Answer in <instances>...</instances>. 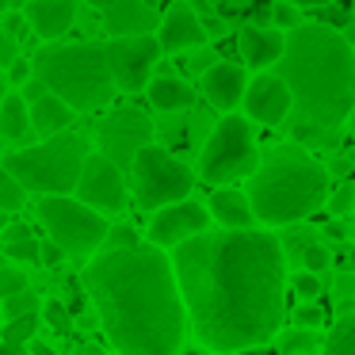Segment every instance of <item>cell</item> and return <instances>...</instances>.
<instances>
[{"label":"cell","mask_w":355,"mask_h":355,"mask_svg":"<svg viewBox=\"0 0 355 355\" xmlns=\"http://www.w3.org/2000/svg\"><path fill=\"white\" fill-rule=\"evenodd\" d=\"M4 92H8V73H4V65H0V100H4Z\"/></svg>","instance_id":"obj_45"},{"label":"cell","mask_w":355,"mask_h":355,"mask_svg":"<svg viewBox=\"0 0 355 355\" xmlns=\"http://www.w3.org/2000/svg\"><path fill=\"white\" fill-rule=\"evenodd\" d=\"M352 8H355V4H352Z\"/></svg>","instance_id":"obj_48"},{"label":"cell","mask_w":355,"mask_h":355,"mask_svg":"<svg viewBox=\"0 0 355 355\" xmlns=\"http://www.w3.org/2000/svg\"><path fill=\"white\" fill-rule=\"evenodd\" d=\"M207 207H210V218H214L218 225H233V230H241V225H256L252 199H248V191H241L237 184L214 187V195H210Z\"/></svg>","instance_id":"obj_21"},{"label":"cell","mask_w":355,"mask_h":355,"mask_svg":"<svg viewBox=\"0 0 355 355\" xmlns=\"http://www.w3.org/2000/svg\"><path fill=\"white\" fill-rule=\"evenodd\" d=\"M245 191L260 225H294L329 202L332 180L313 153L286 141L260 157Z\"/></svg>","instance_id":"obj_4"},{"label":"cell","mask_w":355,"mask_h":355,"mask_svg":"<svg viewBox=\"0 0 355 355\" xmlns=\"http://www.w3.org/2000/svg\"><path fill=\"white\" fill-rule=\"evenodd\" d=\"M19 58V42H16V35L8 31V27H0V65L8 69L12 62Z\"/></svg>","instance_id":"obj_37"},{"label":"cell","mask_w":355,"mask_h":355,"mask_svg":"<svg viewBox=\"0 0 355 355\" xmlns=\"http://www.w3.org/2000/svg\"><path fill=\"white\" fill-rule=\"evenodd\" d=\"M329 210L336 218H344L347 210H355V187L344 184V187H336V191H329Z\"/></svg>","instance_id":"obj_31"},{"label":"cell","mask_w":355,"mask_h":355,"mask_svg":"<svg viewBox=\"0 0 355 355\" xmlns=\"http://www.w3.org/2000/svg\"><path fill=\"white\" fill-rule=\"evenodd\" d=\"M35 77L58 92L65 103L77 107V115H96L107 111L115 100L119 85L107 65V42H65V46H46L35 54Z\"/></svg>","instance_id":"obj_5"},{"label":"cell","mask_w":355,"mask_h":355,"mask_svg":"<svg viewBox=\"0 0 355 355\" xmlns=\"http://www.w3.org/2000/svg\"><path fill=\"white\" fill-rule=\"evenodd\" d=\"M279 347H283L286 355L291 352H317V347H324V332L306 329V324H291V329L279 336Z\"/></svg>","instance_id":"obj_27"},{"label":"cell","mask_w":355,"mask_h":355,"mask_svg":"<svg viewBox=\"0 0 355 355\" xmlns=\"http://www.w3.org/2000/svg\"><path fill=\"white\" fill-rule=\"evenodd\" d=\"M324 233H329L332 241H347V230H344V222H329V225H324Z\"/></svg>","instance_id":"obj_41"},{"label":"cell","mask_w":355,"mask_h":355,"mask_svg":"<svg viewBox=\"0 0 355 355\" xmlns=\"http://www.w3.org/2000/svg\"><path fill=\"white\" fill-rule=\"evenodd\" d=\"M107 35H149L161 27V12L149 0H107L100 8Z\"/></svg>","instance_id":"obj_17"},{"label":"cell","mask_w":355,"mask_h":355,"mask_svg":"<svg viewBox=\"0 0 355 355\" xmlns=\"http://www.w3.org/2000/svg\"><path fill=\"white\" fill-rule=\"evenodd\" d=\"M157 39H161L164 54H187V50L207 46L210 31L202 24V16L187 4H172L168 12H161V27H157Z\"/></svg>","instance_id":"obj_15"},{"label":"cell","mask_w":355,"mask_h":355,"mask_svg":"<svg viewBox=\"0 0 355 355\" xmlns=\"http://www.w3.org/2000/svg\"><path fill=\"white\" fill-rule=\"evenodd\" d=\"M31 134H35V126H31V103H27V96L19 92V88H8V92H4V100H0V138L24 146Z\"/></svg>","instance_id":"obj_23"},{"label":"cell","mask_w":355,"mask_h":355,"mask_svg":"<svg viewBox=\"0 0 355 355\" xmlns=\"http://www.w3.org/2000/svg\"><path fill=\"white\" fill-rule=\"evenodd\" d=\"M210 230V207H202L199 199H176L168 202V207L153 210V218H149V230H146V241H153V245L161 248H176L180 241L195 237V233Z\"/></svg>","instance_id":"obj_13"},{"label":"cell","mask_w":355,"mask_h":355,"mask_svg":"<svg viewBox=\"0 0 355 355\" xmlns=\"http://www.w3.org/2000/svg\"><path fill=\"white\" fill-rule=\"evenodd\" d=\"M62 260H69V256H65V248L58 245V241H46V245H42V263H50V268H54V263H62Z\"/></svg>","instance_id":"obj_40"},{"label":"cell","mask_w":355,"mask_h":355,"mask_svg":"<svg viewBox=\"0 0 355 355\" xmlns=\"http://www.w3.org/2000/svg\"><path fill=\"white\" fill-rule=\"evenodd\" d=\"M248 92V65L210 62L202 69V96L214 111H237Z\"/></svg>","instance_id":"obj_16"},{"label":"cell","mask_w":355,"mask_h":355,"mask_svg":"<svg viewBox=\"0 0 355 355\" xmlns=\"http://www.w3.org/2000/svg\"><path fill=\"white\" fill-rule=\"evenodd\" d=\"M85 263V294L107 344L123 355H172L187 336V306L172 256L130 230Z\"/></svg>","instance_id":"obj_2"},{"label":"cell","mask_w":355,"mask_h":355,"mask_svg":"<svg viewBox=\"0 0 355 355\" xmlns=\"http://www.w3.org/2000/svg\"><path fill=\"white\" fill-rule=\"evenodd\" d=\"M4 256L16 263H39L42 260V245L31 237L27 225H8L4 230Z\"/></svg>","instance_id":"obj_25"},{"label":"cell","mask_w":355,"mask_h":355,"mask_svg":"<svg viewBox=\"0 0 355 355\" xmlns=\"http://www.w3.org/2000/svg\"><path fill=\"white\" fill-rule=\"evenodd\" d=\"M271 69L294 92V138H336L355 111V50L324 24H298Z\"/></svg>","instance_id":"obj_3"},{"label":"cell","mask_w":355,"mask_h":355,"mask_svg":"<svg viewBox=\"0 0 355 355\" xmlns=\"http://www.w3.org/2000/svg\"><path fill=\"white\" fill-rule=\"evenodd\" d=\"M8 8H12V0H0V16H4Z\"/></svg>","instance_id":"obj_46"},{"label":"cell","mask_w":355,"mask_h":355,"mask_svg":"<svg viewBox=\"0 0 355 355\" xmlns=\"http://www.w3.org/2000/svg\"><path fill=\"white\" fill-rule=\"evenodd\" d=\"M12 225V210H0V237H4V230Z\"/></svg>","instance_id":"obj_43"},{"label":"cell","mask_w":355,"mask_h":355,"mask_svg":"<svg viewBox=\"0 0 355 355\" xmlns=\"http://www.w3.org/2000/svg\"><path fill=\"white\" fill-rule=\"evenodd\" d=\"M24 16H27V27H31L39 39L58 42L65 31H73V24H77V0H27Z\"/></svg>","instance_id":"obj_19"},{"label":"cell","mask_w":355,"mask_h":355,"mask_svg":"<svg viewBox=\"0 0 355 355\" xmlns=\"http://www.w3.org/2000/svg\"><path fill=\"white\" fill-rule=\"evenodd\" d=\"M126 176H130L134 207L153 214V210L168 207V202H176V199H187V195L195 191L199 172H195L191 164H184L180 157H172L164 146L146 141V146L138 149V157H134Z\"/></svg>","instance_id":"obj_9"},{"label":"cell","mask_w":355,"mask_h":355,"mask_svg":"<svg viewBox=\"0 0 355 355\" xmlns=\"http://www.w3.org/2000/svg\"><path fill=\"white\" fill-rule=\"evenodd\" d=\"M283 46H286V31L283 27H260V24H248L241 27L237 35V50H241V62L248 69H271V65L283 58Z\"/></svg>","instance_id":"obj_18"},{"label":"cell","mask_w":355,"mask_h":355,"mask_svg":"<svg viewBox=\"0 0 355 355\" xmlns=\"http://www.w3.org/2000/svg\"><path fill=\"white\" fill-rule=\"evenodd\" d=\"M291 4H298V8H324L332 0H291Z\"/></svg>","instance_id":"obj_42"},{"label":"cell","mask_w":355,"mask_h":355,"mask_svg":"<svg viewBox=\"0 0 355 355\" xmlns=\"http://www.w3.org/2000/svg\"><path fill=\"white\" fill-rule=\"evenodd\" d=\"M241 107L260 126H283L294 115V92L275 69H260L256 77H248V92Z\"/></svg>","instance_id":"obj_14"},{"label":"cell","mask_w":355,"mask_h":355,"mask_svg":"<svg viewBox=\"0 0 355 355\" xmlns=\"http://www.w3.org/2000/svg\"><path fill=\"white\" fill-rule=\"evenodd\" d=\"M146 100L153 111H168V115H176V111H187L195 103V88L187 85L180 73H153L146 85Z\"/></svg>","instance_id":"obj_20"},{"label":"cell","mask_w":355,"mask_h":355,"mask_svg":"<svg viewBox=\"0 0 355 355\" xmlns=\"http://www.w3.org/2000/svg\"><path fill=\"white\" fill-rule=\"evenodd\" d=\"M260 164V149H256L252 119L237 115V111H222V119L214 123L207 146L199 149V180L210 187L237 184L248 180Z\"/></svg>","instance_id":"obj_8"},{"label":"cell","mask_w":355,"mask_h":355,"mask_svg":"<svg viewBox=\"0 0 355 355\" xmlns=\"http://www.w3.org/2000/svg\"><path fill=\"white\" fill-rule=\"evenodd\" d=\"M161 54H164V46H161V39H157V31H149V35H111L107 39V65H111V77H115L119 92H126V96L146 92Z\"/></svg>","instance_id":"obj_10"},{"label":"cell","mask_w":355,"mask_h":355,"mask_svg":"<svg viewBox=\"0 0 355 355\" xmlns=\"http://www.w3.org/2000/svg\"><path fill=\"white\" fill-rule=\"evenodd\" d=\"M294 324H306V329H321L324 324V306H317L313 298H302L294 306Z\"/></svg>","instance_id":"obj_29"},{"label":"cell","mask_w":355,"mask_h":355,"mask_svg":"<svg viewBox=\"0 0 355 355\" xmlns=\"http://www.w3.org/2000/svg\"><path fill=\"white\" fill-rule=\"evenodd\" d=\"M35 309H39V302H35L31 291H16L12 298H4V313H8V317H16V313H35Z\"/></svg>","instance_id":"obj_34"},{"label":"cell","mask_w":355,"mask_h":355,"mask_svg":"<svg viewBox=\"0 0 355 355\" xmlns=\"http://www.w3.org/2000/svg\"><path fill=\"white\" fill-rule=\"evenodd\" d=\"M4 73H8V80L19 88L24 80H31V77H35V62H27V58H16V62H12Z\"/></svg>","instance_id":"obj_38"},{"label":"cell","mask_w":355,"mask_h":355,"mask_svg":"<svg viewBox=\"0 0 355 355\" xmlns=\"http://www.w3.org/2000/svg\"><path fill=\"white\" fill-rule=\"evenodd\" d=\"M42 321H50L54 329H69L73 317H69V309H65L62 302H46V306H42Z\"/></svg>","instance_id":"obj_36"},{"label":"cell","mask_w":355,"mask_h":355,"mask_svg":"<svg viewBox=\"0 0 355 355\" xmlns=\"http://www.w3.org/2000/svg\"><path fill=\"white\" fill-rule=\"evenodd\" d=\"M187 321L210 352H248L279 336L286 317V256L275 233L218 225L172 248Z\"/></svg>","instance_id":"obj_1"},{"label":"cell","mask_w":355,"mask_h":355,"mask_svg":"<svg viewBox=\"0 0 355 355\" xmlns=\"http://www.w3.org/2000/svg\"><path fill=\"white\" fill-rule=\"evenodd\" d=\"M271 24H275V27H283V31L298 27V24H302L298 4H291V0H275V4H271Z\"/></svg>","instance_id":"obj_30"},{"label":"cell","mask_w":355,"mask_h":355,"mask_svg":"<svg viewBox=\"0 0 355 355\" xmlns=\"http://www.w3.org/2000/svg\"><path fill=\"white\" fill-rule=\"evenodd\" d=\"M88 4H92V8H96V12H100V8H103V4H107V0H88Z\"/></svg>","instance_id":"obj_47"},{"label":"cell","mask_w":355,"mask_h":355,"mask_svg":"<svg viewBox=\"0 0 355 355\" xmlns=\"http://www.w3.org/2000/svg\"><path fill=\"white\" fill-rule=\"evenodd\" d=\"M340 268H344V271H355V248H347V260L340 263Z\"/></svg>","instance_id":"obj_44"},{"label":"cell","mask_w":355,"mask_h":355,"mask_svg":"<svg viewBox=\"0 0 355 355\" xmlns=\"http://www.w3.org/2000/svg\"><path fill=\"white\" fill-rule=\"evenodd\" d=\"M73 119H77V107L65 103L58 92H46V96H39V100H31V126H35L39 138H50V134L69 130Z\"/></svg>","instance_id":"obj_22"},{"label":"cell","mask_w":355,"mask_h":355,"mask_svg":"<svg viewBox=\"0 0 355 355\" xmlns=\"http://www.w3.org/2000/svg\"><path fill=\"white\" fill-rule=\"evenodd\" d=\"M324 352H336V355H355V306L347 313L336 317L329 332H324Z\"/></svg>","instance_id":"obj_26"},{"label":"cell","mask_w":355,"mask_h":355,"mask_svg":"<svg viewBox=\"0 0 355 355\" xmlns=\"http://www.w3.org/2000/svg\"><path fill=\"white\" fill-rule=\"evenodd\" d=\"M39 324H42V313H39V309H35V313H16V317H8V324L0 329V352H24V347L35 340Z\"/></svg>","instance_id":"obj_24"},{"label":"cell","mask_w":355,"mask_h":355,"mask_svg":"<svg viewBox=\"0 0 355 355\" xmlns=\"http://www.w3.org/2000/svg\"><path fill=\"white\" fill-rule=\"evenodd\" d=\"M336 298L340 302H355V271H344L336 279Z\"/></svg>","instance_id":"obj_39"},{"label":"cell","mask_w":355,"mask_h":355,"mask_svg":"<svg viewBox=\"0 0 355 355\" xmlns=\"http://www.w3.org/2000/svg\"><path fill=\"white\" fill-rule=\"evenodd\" d=\"M77 199H85L88 207H96L100 214L119 218L130 207V176L119 161H111L103 149H92L80 168V184H77Z\"/></svg>","instance_id":"obj_11"},{"label":"cell","mask_w":355,"mask_h":355,"mask_svg":"<svg viewBox=\"0 0 355 355\" xmlns=\"http://www.w3.org/2000/svg\"><path fill=\"white\" fill-rule=\"evenodd\" d=\"M294 294H298V298H317V294H321V279H317V271H298V275H294Z\"/></svg>","instance_id":"obj_33"},{"label":"cell","mask_w":355,"mask_h":355,"mask_svg":"<svg viewBox=\"0 0 355 355\" xmlns=\"http://www.w3.org/2000/svg\"><path fill=\"white\" fill-rule=\"evenodd\" d=\"M302 263H306L309 271H317V275H321V271L332 263V252H329L324 245H306V252H302Z\"/></svg>","instance_id":"obj_35"},{"label":"cell","mask_w":355,"mask_h":355,"mask_svg":"<svg viewBox=\"0 0 355 355\" xmlns=\"http://www.w3.org/2000/svg\"><path fill=\"white\" fill-rule=\"evenodd\" d=\"M88 141L73 130L50 134L39 146H16L4 164L31 195H69L80 184V168L88 161Z\"/></svg>","instance_id":"obj_6"},{"label":"cell","mask_w":355,"mask_h":355,"mask_svg":"<svg viewBox=\"0 0 355 355\" xmlns=\"http://www.w3.org/2000/svg\"><path fill=\"white\" fill-rule=\"evenodd\" d=\"M16 291H27V275L19 268H0V298H12Z\"/></svg>","instance_id":"obj_32"},{"label":"cell","mask_w":355,"mask_h":355,"mask_svg":"<svg viewBox=\"0 0 355 355\" xmlns=\"http://www.w3.org/2000/svg\"><path fill=\"white\" fill-rule=\"evenodd\" d=\"M27 202V187L16 180V172L4 164V157H0V210H12L16 214L19 207Z\"/></svg>","instance_id":"obj_28"},{"label":"cell","mask_w":355,"mask_h":355,"mask_svg":"<svg viewBox=\"0 0 355 355\" xmlns=\"http://www.w3.org/2000/svg\"><path fill=\"white\" fill-rule=\"evenodd\" d=\"M42 230L50 233V241L65 248L69 260H88L96 256L111 237V218L100 214L96 207H88L77 195H39L35 199Z\"/></svg>","instance_id":"obj_7"},{"label":"cell","mask_w":355,"mask_h":355,"mask_svg":"<svg viewBox=\"0 0 355 355\" xmlns=\"http://www.w3.org/2000/svg\"><path fill=\"white\" fill-rule=\"evenodd\" d=\"M146 141H153V126H149V119L138 107H111V115L100 126V149L111 161H119L130 172L134 157H138V149Z\"/></svg>","instance_id":"obj_12"}]
</instances>
